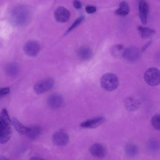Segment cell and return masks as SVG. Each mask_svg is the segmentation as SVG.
<instances>
[{"label": "cell", "instance_id": "obj_10", "mask_svg": "<svg viewBox=\"0 0 160 160\" xmlns=\"http://www.w3.org/2000/svg\"><path fill=\"white\" fill-rule=\"evenodd\" d=\"M149 7L147 2L144 0H140L138 3V14L142 23L146 24L147 22V17Z\"/></svg>", "mask_w": 160, "mask_h": 160}, {"label": "cell", "instance_id": "obj_30", "mask_svg": "<svg viewBox=\"0 0 160 160\" xmlns=\"http://www.w3.org/2000/svg\"><path fill=\"white\" fill-rule=\"evenodd\" d=\"M0 160H9L8 159L3 156H1Z\"/></svg>", "mask_w": 160, "mask_h": 160}, {"label": "cell", "instance_id": "obj_16", "mask_svg": "<svg viewBox=\"0 0 160 160\" xmlns=\"http://www.w3.org/2000/svg\"><path fill=\"white\" fill-rule=\"evenodd\" d=\"M12 123L15 129L20 134L27 135L28 133L29 127L24 125L16 118L14 117L13 118Z\"/></svg>", "mask_w": 160, "mask_h": 160}, {"label": "cell", "instance_id": "obj_15", "mask_svg": "<svg viewBox=\"0 0 160 160\" xmlns=\"http://www.w3.org/2000/svg\"><path fill=\"white\" fill-rule=\"evenodd\" d=\"M79 58L83 61L90 59L93 55V52L90 48L87 46H83L80 48L78 51Z\"/></svg>", "mask_w": 160, "mask_h": 160}, {"label": "cell", "instance_id": "obj_22", "mask_svg": "<svg viewBox=\"0 0 160 160\" xmlns=\"http://www.w3.org/2000/svg\"><path fill=\"white\" fill-rule=\"evenodd\" d=\"M153 127L157 130H160V114H156L153 116L151 120Z\"/></svg>", "mask_w": 160, "mask_h": 160}, {"label": "cell", "instance_id": "obj_5", "mask_svg": "<svg viewBox=\"0 0 160 160\" xmlns=\"http://www.w3.org/2000/svg\"><path fill=\"white\" fill-rule=\"evenodd\" d=\"M54 84V80L51 78H47L36 83L33 87L35 92L37 94L44 93L51 89Z\"/></svg>", "mask_w": 160, "mask_h": 160}, {"label": "cell", "instance_id": "obj_28", "mask_svg": "<svg viewBox=\"0 0 160 160\" xmlns=\"http://www.w3.org/2000/svg\"><path fill=\"white\" fill-rule=\"evenodd\" d=\"M29 160H45V159L37 157H31Z\"/></svg>", "mask_w": 160, "mask_h": 160}, {"label": "cell", "instance_id": "obj_19", "mask_svg": "<svg viewBox=\"0 0 160 160\" xmlns=\"http://www.w3.org/2000/svg\"><path fill=\"white\" fill-rule=\"evenodd\" d=\"M124 150L126 153L129 157L136 156L138 152V148L136 145L132 143H127L125 146Z\"/></svg>", "mask_w": 160, "mask_h": 160}, {"label": "cell", "instance_id": "obj_13", "mask_svg": "<svg viewBox=\"0 0 160 160\" xmlns=\"http://www.w3.org/2000/svg\"><path fill=\"white\" fill-rule=\"evenodd\" d=\"M89 151L91 154L98 158L103 157L106 155V151L104 147L98 143L91 145L89 148Z\"/></svg>", "mask_w": 160, "mask_h": 160}, {"label": "cell", "instance_id": "obj_14", "mask_svg": "<svg viewBox=\"0 0 160 160\" xmlns=\"http://www.w3.org/2000/svg\"><path fill=\"white\" fill-rule=\"evenodd\" d=\"M125 108L128 111L133 112L137 111L139 108L140 103L137 99L132 97L127 98L124 102Z\"/></svg>", "mask_w": 160, "mask_h": 160}, {"label": "cell", "instance_id": "obj_7", "mask_svg": "<svg viewBox=\"0 0 160 160\" xmlns=\"http://www.w3.org/2000/svg\"><path fill=\"white\" fill-rule=\"evenodd\" d=\"M140 52L139 49L134 46H130L123 51L122 55L126 60L129 62H134L139 58Z\"/></svg>", "mask_w": 160, "mask_h": 160}, {"label": "cell", "instance_id": "obj_23", "mask_svg": "<svg viewBox=\"0 0 160 160\" xmlns=\"http://www.w3.org/2000/svg\"><path fill=\"white\" fill-rule=\"evenodd\" d=\"M85 17L84 16H82L76 19L71 27L68 30L65 34H67L78 26L84 19Z\"/></svg>", "mask_w": 160, "mask_h": 160}, {"label": "cell", "instance_id": "obj_8", "mask_svg": "<svg viewBox=\"0 0 160 160\" xmlns=\"http://www.w3.org/2000/svg\"><path fill=\"white\" fill-rule=\"evenodd\" d=\"M40 50L39 44L36 41H29L27 42L24 47V50L28 55L33 57L36 56Z\"/></svg>", "mask_w": 160, "mask_h": 160}, {"label": "cell", "instance_id": "obj_18", "mask_svg": "<svg viewBox=\"0 0 160 160\" xmlns=\"http://www.w3.org/2000/svg\"><path fill=\"white\" fill-rule=\"evenodd\" d=\"M29 127V132L26 135L30 139H36L39 136L42 132V128L39 126L34 125Z\"/></svg>", "mask_w": 160, "mask_h": 160}, {"label": "cell", "instance_id": "obj_21", "mask_svg": "<svg viewBox=\"0 0 160 160\" xmlns=\"http://www.w3.org/2000/svg\"><path fill=\"white\" fill-rule=\"evenodd\" d=\"M137 29L143 38H147L155 33L154 30L148 28L144 27L141 26L137 27Z\"/></svg>", "mask_w": 160, "mask_h": 160}, {"label": "cell", "instance_id": "obj_17", "mask_svg": "<svg viewBox=\"0 0 160 160\" xmlns=\"http://www.w3.org/2000/svg\"><path fill=\"white\" fill-rule=\"evenodd\" d=\"M5 71L8 76L14 77L16 76L18 73L19 68L16 64L10 63L6 66Z\"/></svg>", "mask_w": 160, "mask_h": 160}, {"label": "cell", "instance_id": "obj_29", "mask_svg": "<svg viewBox=\"0 0 160 160\" xmlns=\"http://www.w3.org/2000/svg\"><path fill=\"white\" fill-rule=\"evenodd\" d=\"M151 43V42H149L147 43L146 45H145L143 48V50H144L145 49L148 47V46Z\"/></svg>", "mask_w": 160, "mask_h": 160}, {"label": "cell", "instance_id": "obj_24", "mask_svg": "<svg viewBox=\"0 0 160 160\" xmlns=\"http://www.w3.org/2000/svg\"><path fill=\"white\" fill-rule=\"evenodd\" d=\"M148 146L149 149L152 152L157 151L159 148L158 142L154 140H152L149 142Z\"/></svg>", "mask_w": 160, "mask_h": 160}, {"label": "cell", "instance_id": "obj_12", "mask_svg": "<svg viewBox=\"0 0 160 160\" xmlns=\"http://www.w3.org/2000/svg\"><path fill=\"white\" fill-rule=\"evenodd\" d=\"M62 97L58 94L55 93L50 95L48 98L47 103L49 107L53 108L60 107L63 103Z\"/></svg>", "mask_w": 160, "mask_h": 160}, {"label": "cell", "instance_id": "obj_6", "mask_svg": "<svg viewBox=\"0 0 160 160\" xmlns=\"http://www.w3.org/2000/svg\"><path fill=\"white\" fill-rule=\"evenodd\" d=\"M52 140L55 145L59 146H64L68 143L69 137L66 132L63 131H58L53 134Z\"/></svg>", "mask_w": 160, "mask_h": 160}, {"label": "cell", "instance_id": "obj_25", "mask_svg": "<svg viewBox=\"0 0 160 160\" xmlns=\"http://www.w3.org/2000/svg\"><path fill=\"white\" fill-rule=\"evenodd\" d=\"M86 12L89 14H92L95 12L96 11L95 6L92 5H88L85 8Z\"/></svg>", "mask_w": 160, "mask_h": 160}, {"label": "cell", "instance_id": "obj_3", "mask_svg": "<svg viewBox=\"0 0 160 160\" xmlns=\"http://www.w3.org/2000/svg\"><path fill=\"white\" fill-rule=\"evenodd\" d=\"M12 16L14 22L19 26L25 24L29 18L28 11L23 6H19L15 8L12 11Z\"/></svg>", "mask_w": 160, "mask_h": 160}, {"label": "cell", "instance_id": "obj_2", "mask_svg": "<svg viewBox=\"0 0 160 160\" xmlns=\"http://www.w3.org/2000/svg\"><path fill=\"white\" fill-rule=\"evenodd\" d=\"M100 83L104 90L111 91L116 89L119 84L117 77L114 74L107 73L103 74L100 80Z\"/></svg>", "mask_w": 160, "mask_h": 160}, {"label": "cell", "instance_id": "obj_9", "mask_svg": "<svg viewBox=\"0 0 160 160\" xmlns=\"http://www.w3.org/2000/svg\"><path fill=\"white\" fill-rule=\"evenodd\" d=\"M71 16L70 12L67 9L63 7H59L55 10L54 16L56 21L60 22L68 21Z\"/></svg>", "mask_w": 160, "mask_h": 160}, {"label": "cell", "instance_id": "obj_11", "mask_svg": "<svg viewBox=\"0 0 160 160\" xmlns=\"http://www.w3.org/2000/svg\"><path fill=\"white\" fill-rule=\"evenodd\" d=\"M105 121L104 117H99L84 121L80 124V126L84 128H94L102 124Z\"/></svg>", "mask_w": 160, "mask_h": 160}, {"label": "cell", "instance_id": "obj_20", "mask_svg": "<svg viewBox=\"0 0 160 160\" xmlns=\"http://www.w3.org/2000/svg\"><path fill=\"white\" fill-rule=\"evenodd\" d=\"M129 11V7L128 2L122 1L120 3L119 8L116 11L115 13L120 16H125L128 14Z\"/></svg>", "mask_w": 160, "mask_h": 160}, {"label": "cell", "instance_id": "obj_27", "mask_svg": "<svg viewBox=\"0 0 160 160\" xmlns=\"http://www.w3.org/2000/svg\"><path fill=\"white\" fill-rule=\"evenodd\" d=\"M74 7L77 9H80L82 7V4L81 2L78 0H75L73 2Z\"/></svg>", "mask_w": 160, "mask_h": 160}, {"label": "cell", "instance_id": "obj_4", "mask_svg": "<svg viewBox=\"0 0 160 160\" xmlns=\"http://www.w3.org/2000/svg\"><path fill=\"white\" fill-rule=\"evenodd\" d=\"M144 79L148 85L155 86L160 84V71L156 68H151L145 72Z\"/></svg>", "mask_w": 160, "mask_h": 160}, {"label": "cell", "instance_id": "obj_26", "mask_svg": "<svg viewBox=\"0 0 160 160\" xmlns=\"http://www.w3.org/2000/svg\"><path fill=\"white\" fill-rule=\"evenodd\" d=\"M10 91V88L8 87L0 89V96L2 97L8 93Z\"/></svg>", "mask_w": 160, "mask_h": 160}, {"label": "cell", "instance_id": "obj_1", "mask_svg": "<svg viewBox=\"0 0 160 160\" xmlns=\"http://www.w3.org/2000/svg\"><path fill=\"white\" fill-rule=\"evenodd\" d=\"M12 122L7 110L2 109L0 118V142L3 144L7 142L12 135L11 125Z\"/></svg>", "mask_w": 160, "mask_h": 160}]
</instances>
